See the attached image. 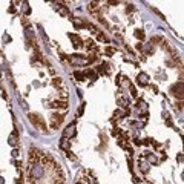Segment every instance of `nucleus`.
Segmentation results:
<instances>
[{"label": "nucleus", "mask_w": 184, "mask_h": 184, "mask_svg": "<svg viewBox=\"0 0 184 184\" xmlns=\"http://www.w3.org/2000/svg\"><path fill=\"white\" fill-rule=\"evenodd\" d=\"M104 52H106L107 55H112V54L115 52V49H114V48H106V49H104Z\"/></svg>", "instance_id": "nucleus-27"}, {"label": "nucleus", "mask_w": 184, "mask_h": 184, "mask_svg": "<svg viewBox=\"0 0 184 184\" xmlns=\"http://www.w3.org/2000/svg\"><path fill=\"white\" fill-rule=\"evenodd\" d=\"M28 117H29V121H31V123H32L37 129H40V131H43V132L48 131V129H46L45 121H43V118H42L39 114H29Z\"/></svg>", "instance_id": "nucleus-2"}, {"label": "nucleus", "mask_w": 184, "mask_h": 184, "mask_svg": "<svg viewBox=\"0 0 184 184\" xmlns=\"http://www.w3.org/2000/svg\"><path fill=\"white\" fill-rule=\"evenodd\" d=\"M69 39L74 42V46H75V48H80V46H82V39H80L78 36H75V34H69Z\"/></svg>", "instance_id": "nucleus-11"}, {"label": "nucleus", "mask_w": 184, "mask_h": 184, "mask_svg": "<svg viewBox=\"0 0 184 184\" xmlns=\"http://www.w3.org/2000/svg\"><path fill=\"white\" fill-rule=\"evenodd\" d=\"M22 23H23V25H25V26H26V25H28V20H26V17H23V19H22Z\"/></svg>", "instance_id": "nucleus-31"}, {"label": "nucleus", "mask_w": 184, "mask_h": 184, "mask_svg": "<svg viewBox=\"0 0 184 184\" xmlns=\"http://www.w3.org/2000/svg\"><path fill=\"white\" fill-rule=\"evenodd\" d=\"M51 107H55V109H68V101H63V100H55L49 104Z\"/></svg>", "instance_id": "nucleus-8"}, {"label": "nucleus", "mask_w": 184, "mask_h": 184, "mask_svg": "<svg viewBox=\"0 0 184 184\" xmlns=\"http://www.w3.org/2000/svg\"><path fill=\"white\" fill-rule=\"evenodd\" d=\"M75 134H77V131H75V123H71V124L65 129V132H63V138H65V140L72 138Z\"/></svg>", "instance_id": "nucleus-5"}, {"label": "nucleus", "mask_w": 184, "mask_h": 184, "mask_svg": "<svg viewBox=\"0 0 184 184\" xmlns=\"http://www.w3.org/2000/svg\"><path fill=\"white\" fill-rule=\"evenodd\" d=\"M83 112H85V104H82V106L78 107V111H77V114H78V117H80V115H83Z\"/></svg>", "instance_id": "nucleus-28"}, {"label": "nucleus", "mask_w": 184, "mask_h": 184, "mask_svg": "<svg viewBox=\"0 0 184 184\" xmlns=\"http://www.w3.org/2000/svg\"><path fill=\"white\" fill-rule=\"evenodd\" d=\"M26 36H28L29 39H32V40H34V32H32V29H31V28H28V29H26Z\"/></svg>", "instance_id": "nucleus-26"}, {"label": "nucleus", "mask_w": 184, "mask_h": 184, "mask_svg": "<svg viewBox=\"0 0 184 184\" xmlns=\"http://www.w3.org/2000/svg\"><path fill=\"white\" fill-rule=\"evenodd\" d=\"M63 120H65V117H63L61 114H54V115L51 117V128H52V129H58L60 124L63 123Z\"/></svg>", "instance_id": "nucleus-4"}, {"label": "nucleus", "mask_w": 184, "mask_h": 184, "mask_svg": "<svg viewBox=\"0 0 184 184\" xmlns=\"http://www.w3.org/2000/svg\"><path fill=\"white\" fill-rule=\"evenodd\" d=\"M69 63H71V65H74V66H83V65H88V58H85V57H80V55L74 54V55H71V57H69Z\"/></svg>", "instance_id": "nucleus-3"}, {"label": "nucleus", "mask_w": 184, "mask_h": 184, "mask_svg": "<svg viewBox=\"0 0 184 184\" xmlns=\"http://www.w3.org/2000/svg\"><path fill=\"white\" fill-rule=\"evenodd\" d=\"M60 147H61V149H65V150L68 152V150H69V147H71V144H69V141H68V140H65V138H63V140H61V143H60Z\"/></svg>", "instance_id": "nucleus-15"}, {"label": "nucleus", "mask_w": 184, "mask_h": 184, "mask_svg": "<svg viewBox=\"0 0 184 184\" xmlns=\"http://www.w3.org/2000/svg\"><path fill=\"white\" fill-rule=\"evenodd\" d=\"M52 85H54L55 88H58V89H63V88H65V82H63L60 77L54 78V80H52Z\"/></svg>", "instance_id": "nucleus-12"}, {"label": "nucleus", "mask_w": 184, "mask_h": 184, "mask_svg": "<svg viewBox=\"0 0 184 184\" xmlns=\"http://www.w3.org/2000/svg\"><path fill=\"white\" fill-rule=\"evenodd\" d=\"M146 157H147V160H149V161H147L149 164H152V163H153V164H155V163H158V160H157V157H155V155H152V153H146Z\"/></svg>", "instance_id": "nucleus-16"}, {"label": "nucleus", "mask_w": 184, "mask_h": 184, "mask_svg": "<svg viewBox=\"0 0 184 184\" xmlns=\"http://www.w3.org/2000/svg\"><path fill=\"white\" fill-rule=\"evenodd\" d=\"M129 88H131V95H132V97H137V89H135V86H134V85H129Z\"/></svg>", "instance_id": "nucleus-25"}, {"label": "nucleus", "mask_w": 184, "mask_h": 184, "mask_svg": "<svg viewBox=\"0 0 184 184\" xmlns=\"http://www.w3.org/2000/svg\"><path fill=\"white\" fill-rule=\"evenodd\" d=\"M170 91H172V94H174V95H175L177 98H180V100H181V98H183V83L180 82V83L174 85Z\"/></svg>", "instance_id": "nucleus-6"}, {"label": "nucleus", "mask_w": 184, "mask_h": 184, "mask_svg": "<svg viewBox=\"0 0 184 184\" xmlns=\"http://www.w3.org/2000/svg\"><path fill=\"white\" fill-rule=\"evenodd\" d=\"M138 109L143 111V112H147V106H146V103L143 100H138Z\"/></svg>", "instance_id": "nucleus-18"}, {"label": "nucleus", "mask_w": 184, "mask_h": 184, "mask_svg": "<svg viewBox=\"0 0 184 184\" xmlns=\"http://www.w3.org/2000/svg\"><path fill=\"white\" fill-rule=\"evenodd\" d=\"M88 9H89V12H97V11H98V3H95V2H94V3H89V8H88Z\"/></svg>", "instance_id": "nucleus-20"}, {"label": "nucleus", "mask_w": 184, "mask_h": 184, "mask_svg": "<svg viewBox=\"0 0 184 184\" xmlns=\"http://www.w3.org/2000/svg\"><path fill=\"white\" fill-rule=\"evenodd\" d=\"M85 77H91V80L94 82V80L97 78V74H95L94 71H91V69H88V71L85 72Z\"/></svg>", "instance_id": "nucleus-19"}, {"label": "nucleus", "mask_w": 184, "mask_h": 184, "mask_svg": "<svg viewBox=\"0 0 184 184\" xmlns=\"http://www.w3.org/2000/svg\"><path fill=\"white\" fill-rule=\"evenodd\" d=\"M54 6H55V9L60 12V15H69V9H68V6H61L60 3H55Z\"/></svg>", "instance_id": "nucleus-9"}, {"label": "nucleus", "mask_w": 184, "mask_h": 184, "mask_svg": "<svg viewBox=\"0 0 184 184\" xmlns=\"http://www.w3.org/2000/svg\"><path fill=\"white\" fill-rule=\"evenodd\" d=\"M137 83L140 85V86H147V85H149V75H147V74H144V72L138 74Z\"/></svg>", "instance_id": "nucleus-7"}, {"label": "nucleus", "mask_w": 184, "mask_h": 184, "mask_svg": "<svg viewBox=\"0 0 184 184\" xmlns=\"http://www.w3.org/2000/svg\"><path fill=\"white\" fill-rule=\"evenodd\" d=\"M74 77H75L77 80H80V82H82V80H85V74H82V72H75V74H74Z\"/></svg>", "instance_id": "nucleus-24"}, {"label": "nucleus", "mask_w": 184, "mask_h": 184, "mask_svg": "<svg viewBox=\"0 0 184 184\" xmlns=\"http://www.w3.org/2000/svg\"><path fill=\"white\" fill-rule=\"evenodd\" d=\"M138 167H140V170H141L143 174H147L149 169H150V167H149V163H147V161H141V160H140V163H138Z\"/></svg>", "instance_id": "nucleus-10"}, {"label": "nucleus", "mask_w": 184, "mask_h": 184, "mask_svg": "<svg viewBox=\"0 0 184 184\" xmlns=\"http://www.w3.org/2000/svg\"><path fill=\"white\" fill-rule=\"evenodd\" d=\"M129 112H131V111H129ZM129 112H128V111H126V112H123V111H120V109H118V111H115V112H114V117H115V118H123V117H124V115H128Z\"/></svg>", "instance_id": "nucleus-14"}, {"label": "nucleus", "mask_w": 184, "mask_h": 184, "mask_svg": "<svg viewBox=\"0 0 184 184\" xmlns=\"http://www.w3.org/2000/svg\"><path fill=\"white\" fill-rule=\"evenodd\" d=\"M98 40H100V42H104V43H107V42H109V39H107L104 34H98Z\"/></svg>", "instance_id": "nucleus-23"}, {"label": "nucleus", "mask_w": 184, "mask_h": 184, "mask_svg": "<svg viewBox=\"0 0 184 184\" xmlns=\"http://www.w3.org/2000/svg\"><path fill=\"white\" fill-rule=\"evenodd\" d=\"M135 37H137L138 40H144V31L143 29H137L135 31Z\"/></svg>", "instance_id": "nucleus-21"}, {"label": "nucleus", "mask_w": 184, "mask_h": 184, "mask_svg": "<svg viewBox=\"0 0 184 184\" xmlns=\"http://www.w3.org/2000/svg\"><path fill=\"white\" fill-rule=\"evenodd\" d=\"M112 134L117 137V135H120V134H121V131H120V129H114V131H112Z\"/></svg>", "instance_id": "nucleus-30"}, {"label": "nucleus", "mask_w": 184, "mask_h": 184, "mask_svg": "<svg viewBox=\"0 0 184 184\" xmlns=\"http://www.w3.org/2000/svg\"><path fill=\"white\" fill-rule=\"evenodd\" d=\"M72 22H74L75 28H83V26H86V23H85L83 20H77V19H72Z\"/></svg>", "instance_id": "nucleus-17"}, {"label": "nucleus", "mask_w": 184, "mask_h": 184, "mask_svg": "<svg viewBox=\"0 0 184 184\" xmlns=\"http://www.w3.org/2000/svg\"><path fill=\"white\" fill-rule=\"evenodd\" d=\"M43 166L40 164H32L31 166V170H29V181H36V180H40L43 177Z\"/></svg>", "instance_id": "nucleus-1"}, {"label": "nucleus", "mask_w": 184, "mask_h": 184, "mask_svg": "<svg viewBox=\"0 0 184 184\" xmlns=\"http://www.w3.org/2000/svg\"><path fill=\"white\" fill-rule=\"evenodd\" d=\"M118 103H120L123 107H128V106L131 104V101H129L128 98H120V100H118Z\"/></svg>", "instance_id": "nucleus-22"}, {"label": "nucleus", "mask_w": 184, "mask_h": 184, "mask_svg": "<svg viewBox=\"0 0 184 184\" xmlns=\"http://www.w3.org/2000/svg\"><path fill=\"white\" fill-rule=\"evenodd\" d=\"M134 11V5H128V8H126V12H132Z\"/></svg>", "instance_id": "nucleus-29"}, {"label": "nucleus", "mask_w": 184, "mask_h": 184, "mask_svg": "<svg viewBox=\"0 0 184 184\" xmlns=\"http://www.w3.org/2000/svg\"><path fill=\"white\" fill-rule=\"evenodd\" d=\"M8 143H9V146H12V147H15V146L19 144V138H17V134H15V132L9 135V141H8Z\"/></svg>", "instance_id": "nucleus-13"}]
</instances>
